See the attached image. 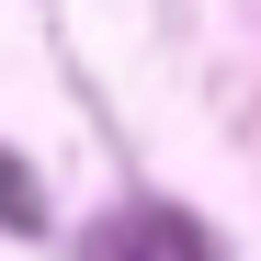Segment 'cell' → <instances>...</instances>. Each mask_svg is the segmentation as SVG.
Wrapping results in <instances>:
<instances>
[{
  "label": "cell",
  "mask_w": 261,
  "mask_h": 261,
  "mask_svg": "<svg viewBox=\"0 0 261 261\" xmlns=\"http://www.w3.org/2000/svg\"><path fill=\"white\" fill-rule=\"evenodd\" d=\"M80 261H216V239L193 227V216H170V204H114Z\"/></svg>",
  "instance_id": "cell-1"
},
{
  "label": "cell",
  "mask_w": 261,
  "mask_h": 261,
  "mask_svg": "<svg viewBox=\"0 0 261 261\" xmlns=\"http://www.w3.org/2000/svg\"><path fill=\"white\" fill-rule=\"evenodd\" d=\"M34 216H46V204H34V170L0 159V227H34Z\"/></svg>",
  "instance_id": "cell-2"
}]
</instances>
